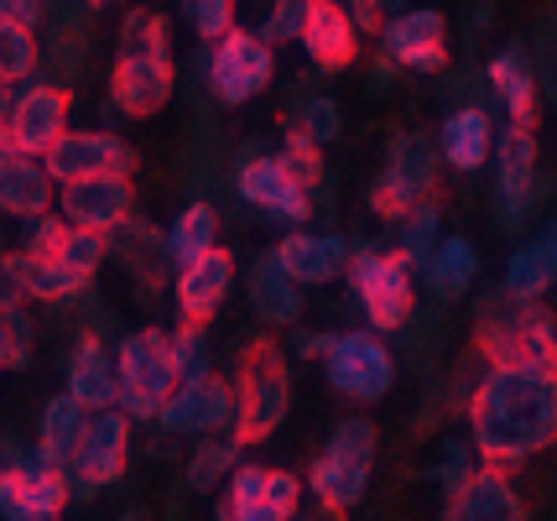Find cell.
Segmentation results:
<instances>
[{
    "label": "cell",
    "instance_id": "cell-1",
    "mask_svg": "<svg viewBox=\"0 0 557 521\" xmlns=\"http://www.w3.org/2000/svg\"><path fill=\"white\" fill-rule=\"evenodd\" d=\"M557 444V371L490 365L469 397V448L490 470H516Z\"/></svg>",
    "mask_w": 557,
    "mask_h": 521
},
{
    "label": "cell",
    "instance_id": "cell-2",
    "mask_svg": "<svg viewBox=\"0 0 557 521\" xmlns=\"http://www.w3.org/2000/svg\"><path fill=\"white\" fill-rule=\"evenodd\" d=\"M292 407V381H287V355L276 339H256L240 360V381H235V444H267L282 427Z\"/></svg>",
    "mask_w": 557,
    "mask_h": 521
},
{
    "label": "cell",
    "instance_id": "cell-3",
    "mask_svg": "<svg viewBox=\"0 0 557 521\" xmlns=\"http://www.w3.org/2000/svg\"><path fill=\"white\" fill-rule=\"evenodd\" d=\"M375 422L370 418H344L329 433V448L313 459L308 470V491H313L329 511H349L360 506V496L370 491V464H375Z\"/></svg>",
    "mask_w": 557,
    "mask_h": 521
},
{
    "label": "cell",
    "instance_id": "cell-4",
    "mask_svg": "<svg viewBox=\"0 0 557 521\" xmlns=\"http://www.w3.org/2000/svg\"><path fill=\"white\" fill-rule=\"evenodd\" d=\"M115 381H121L115 407H121L125 418L131 422L157 418L162 401L172 397V386L183 381L177 365H172L168 334H162V328H136V334H125L121 345H115Z\"/></svg>",
    "mask_w": 557,
    "mask_h": 521
},
{
    "label": "cell",
    "instance_id": "cell-5",
    "mask_svg": "<svg viewBox=\"0 0 557 521\" xmlns=\"http://www.w3.org/2000/svg\"><path fill=\"white\" fill-rule=\"evenodd\" d=\"M474 345L490 365H547L557 371V328L536 302H495L480 319Z\"/></svg>",
    "mask_w": 557,
    "mask_h": 521
},
{
    "label": "cell",
    "instance_id": "cell-6",
    "mask_svg": "<svg viewBox=\"0 0 557 521\" xmlns=\"http://www.w3.org/2000/svg\"><path fill=\"white\" fill-rule=\"evenodd\" d=\"M437 168H443V157H437V147L428 136H417V131L391 136L386 173L370 183V209H375L381 220H401L417 199H433Z\"/></svg>",
    "mask_w": 557,
    "mask_h": 521
},
{
    "label": "cell",
    "instance_id": "cell-7",
    "mask_svg": "<svg viewBox=\"0 0 557 521\" xmlns=\"http://www.w3.org/2000/svg\"><path fill=\"white\" fill-rule=\"evenodd\" d=\"M344 272H349L355 298H360L364 319L375 328H401L412 319V261L401 250H355Z\"/></svg>",
    "mask_w": 557,
    "mask_h": 521
},
{
    "label": "cell",
    "instance_id": "cell-8",
    "mask_svg": "<svg viewBox=\"0 0 557 521\" xmlns=\"http://www.w3.org/2000/svg\"><path fill=\"white\" fill-rule=\"evenodd\" d=\"M323 375L329 386L349 401H381L396 381V355H391L370 328H349V334H329L323 349Z\"/></svg>",
    "mask_w": 557,
    "mask_h": 521
},
{
    "label": "cell",
    "instance_id": "cell-9",
    "mask_svg": "<svg viewBox=\"0 0 557 521\" xmlns=\"http://www.w3.org/2000/svg\"><path fill=\"white\" fill-rule=\"evenodd\" d=\"M157 422L168 433H177V438H219V433L235 427V386L214 371L183 375L172 386V397L162 401Z\"/></svg>",
    "mask_w": 557,
    "mask_h": 521
},
{
    "label": "cell",
    "instance_id": "cell-10",
    "mask_svg": "<svg viewBox=\"0 0 557 521\" xmlns=\"http://www.w3.org/2000/svg\"><path fill=\"white\" fill-rule=\"evenodd\" d=\"M271 74H276L271 48L256 32H224L209 52V89L224 104H250L256 95H267Z\"/></svg>",
    "mask_w": 557,
    "mask_h": 521
},
{
    "label": "cell",
    "instance_id": "cell-11",
    "mask_svg": "<svg viewBox=\"0 0 557 521\" xmlns=\"http://www.w3.org/2000/svg\"><path fill=\"white\" fill-rule=\"evenodd\" d=\"M125 459H131V418L121 407H104V412H89L84 422V438L69 459V480L78 491H99V485H115L125 474Z\"/></svg>",
    "mask_w": 557,
    "mask_h": 521
},
{
    "label": "cell",
    "instance_id": "cell-12",
    "mask_svg": "<svg viewBox=\"0 0 557 521\" xmlns=\"http://www.w3.org/2000/svg\"><path fill=\"white\" fill-rule=\"evenodd\" d=\"M42 168L63 188V183H84V177H131L136 157L110 131H63L58 147L42 157Z\"/></svg>",
    "mask_w": 557,
    "mask_h": 521
},
{
    "label": "cell",
    "instance_id": "cell-13",
    "mask_svg": "<svg viewBox=\"0 0 557 521\" xmlns=\"http://www.w3.org/2000/svg\"><path fill=\"white\" fill-rule=\"evenodd\" d=\"M69 131V89L58 84H22V95H11V115H5V141L22 157H48L58 136Z\"/></svg>",
    "mask_w": 557,
    "mask_h": 521
},
{
    "label": "cell",
    "instance_id": "cell-14",
    "mask_svg": "<svg viewBox=\"0 0 557 521\" xmlns=\"http://www.w3.org/2000/svg\"><path fill=\"white\" fill-rule=\"evenodd\" d=\"M73 496V480L69 470L58 464H42L37 448L32 459H22L16 470L0 474V517L5 521H42V517H58Z\"/></svg>",
    "mask_w": 557,
    "mask_h": 521
},
{
    "label": "cell",
    "instance_id": "cell-15",
    "mask_svg": "<svg viewBox=\"0 0 557 521\" xmlns=\"http://www.w3.org/2000/svg\"><path fill=\"white\" fill-rule=\"evenodd\" d=\"M58 220L69 230L115 235L131 220V177H84L58 188Z\"/></svg>",
    "mask_w": 557,
    "mask_h": 521
},
{
    "label": "cell",
    "instance_id": "cell-16",
    "mask_svg": "<svg viewBox=\"0 0 557 521\" xmlns=\"http://www.w3.org/2000/svg\"><path fill=\"white\" fill-rule=\"evenodd\" d=\"M110 100L136 121L157 115L172 100V52H121L110 74Z\"/></svg>",
    "mask_w": 557,
    "mask_h": 521
},
{
    "label": "cell",
    "instance_id": "cell-17",
    "mask_svg": "<svg viewBox=\"0 0 557 521\" xmlns=\"http://www.w3.org/2000/svg\"><path fill=\"white\" fill-rule=\"evenodd\" d=\"M443 32L448 22L437 16V11H396L386 16L381 26V48H386L391 63H401V69H417V74H437L443 63H448V52H443Z\"/></svg>",
    "mask_w": 557,
    "mask_h": 521
},
{
    "label": "cell",
    "instance_id": "cell-18",
    "mask_svg": "<svg viewBox=\"0 0 557 521\" xmlns=\"http://www.w3.org/2000/svg\"><path fill=\"white\" fill-rule=\"evenodd\" d=\"M235 287V256L230 250H203L198 261L177 266V282H172V298H177V313L183 323H209L219 313V302L230 298Z\"/></svg>",
    "mask_w": 557,
    "mask_h": 521
},
{
    "label": "cell",
    "instance_id": "cell-19",
    "mask_svg": "<svg viewBox=\"0 0 557 521\" xmlns=\"http://www.w3.org/2000/svg\"><path fill=\"white\" fill-rule=\"evenodd\" d=\"M536 188V136L532 125H510L500 136L495 157V199H500V224H521Z\"/></svg>",
    "mask_w": 557,
    "mask_h": 521
},
{
    "label": "cell",
    "instance_id": "cell-20",
    "mask_svg": "<svg viewBox=\"0 0 557 521\" xmlns=\"http://www.w3.org/2000/svg\"><path fill=\"white\" fill-rule=\"evenodd\" d=\"M297 42L329 74H339V69H349L360 58V32H355V22H349V11H344L339 0H308V16H302V37Z\"/></svg>",
    "mask_w": 557,
    "mask_h": 521
},
{
    "label": "cell",
    "instance_id": "cell-21",
    "mask_svg": "<svg viewBox=\"0 0 557 521\" xmlns=\"http://www.w3.org/2000/svg\"><path fill=\"white\" fill-rule=\"evenodd\" d=\"M235 188H240L245 203H256V209H267V214H276V220H287V224H302L313 214L308 188H297L276 157H250L240 168V177H235Z\"/></svg>",
    "mask_w": 557,
    "mask_h": 521
},
{
    "label": "cell",
    "instance_id": "cell-22",
    "mask_svg": "<svg viewBox=\"0 0 557 521\" xmlns=\"http://www.w3.org/2000/svg\"><path fill=\"white\" fill-rule=\"evenodd\" d=\"M443 521H527V506L516 496V485L506 480V470L480 464V470L448 496Z\"/></svg>",
    "mask_w": 557,
    "mask_h": 521
},
{
    "label": "cell",
    "instance_id": "cell-23",
    "mask_svg": "<svg viewBox=\"0 0 557 521\" xmlns=\"http://www.w3.org/2000/svg\"><path fill=\"white\" fill-rule=\"evenodd\" d=\"M84 412H104V407H115V392H121V381H115V349H104L99 334H84L69 355V386H63Z\"/></svg>",
    "mask_w": 557,
    "mask_h": 521
},
{
    "label": "cell",
    "instance_id": "cell-24",
    "mask_svg": "<svg viewBox=\"0 0 557 521\" xmlns=\"http://www.w3.org/2000/svg\"><path fill=\"white\" fill-rule=\"evenodd\" d=\"M271 256L282 261V272H287L297 287H318V282H334V276L349 266V246H344L339 235H308V230L287 235L282 246L271 250Z\"/></svg>",
    "mask_w": 557,
    "mask_h": 521
},
{
    "label": "cell",
    "instance_id": "cell-25",
    "mask_svg": "<svg viewBox=\"0 0 557 521\" xmlns=\"http://www.w3.org/2000/svg\"><path fill=\"white\" fill-rule=\"evenodd\" d=\"M557 282V224L542 235L521 240L516 256L506 261V298L510 302H542V293Z\"/></svg>",
    "mask_w": 557,
    "mask_h": 521
},
{
    "label": "cell",
    "instance_id": "cell-26",
    "mask_svg": "<svg viewBox=\"0 0 557 521\" xmlns=\"http://www.w3.org/2000/svg\"><path fill=\"white\" fill-rule=\"evenodd\" d=\"M52 203H58V183L37 157H16L11 168H0V214L32 224L52 214Z\"/></svg>",
    "mask_w": 557,
    "mask_h": 521
},
{
    "label": "cell",
    "instance_id": "cell-27",
    "mask_svg": "<svg viewBox=\"0 0 557 521\" xmlns=\"http://www.w3.org/2000/svg\"><path fill=\"white\" fill-rule=\"evenodd\" d=\"M437 157H443L448 168H459V173H474V168H485L490 157H495V125H490V115L480 104H463V110H454V115L443 121Z\"/></svg>",
    "mask_w": 557,
    "mask_h": 521
},
{
    "label": "cell",
    "instance_id": "cell-28",
    "mask_svg": "<svg viewBox=\"0 0 557 521\" xmlns=\"http://www.w3.org/2000/svg\"><path fill=\"white\" fill-rule=\"evenodd\" d=\"M250 308H256L261 323H271V328H292V323L302 319V287L282 272L276 256H261V261L250 266Z\"/></svg>",
    "mask_w": 557,
    "mask_h": 521
},
{
    "label": "cell",
    "instance_id": "cell-29",
    "mask_svg": "<svg viewBox=\"0 0 557 521\" xmlns=\"http://www.w3.org/2000/svg\"><path fill=\"white\" fill-rule=\"evenodd\" d=\"M84 422H89V412H84L69 392L52 397L48 407H42V422H37V459H42V464H58V470H69L73 448H78V438H84Z\"/></svg>",
    "mask_w": 557,
    "mask_h": 521
},
{
    "label": "cell",
    "instance_id": "cell-30",
    "mask_svg": "<svg viewBox=\"0 0 557 521\" xmlns=\"http://www.w3.org/2000/svg\"><path fill=\"white\" fill-rule=\"evenodd\" d=\"M490 84H495V95H500V104H506L510 125H532L536 121V74L516 48L500 52V58H490Z\"/></svg>",
    "mask_w": 557,
    "mask_h": 521
},
{
    "label": "cell",
    "instance_id": "cell-31",
    "mask_svg": "<svg viewBox=\"0 0 557 521\" xmlns=\"http://www.w3.org/2000/svg\"><path fill=\"white\" fill-rule=\"evenodd\" d=\"M474 276H480V250H474V240H463V235L437 240V250L428 256V282H433L437 298H463V293L474 287Z\"/></svg>",
    "mask_w": 557,
    "mask_h": 521
},
{
    "label": "cell",
    "instance_id": "cell-32",
    "mask_svg": "<svg viewBox=\"0 0 557 521\" xmlns=\"http://www.w3.org/2000/svg\"><path fill=\"white\" fill-rule=\"evenodd\" d=\"M214 235H219L214 203H188V209L168 224V235H162V256H168L172 266H188V261H198L203 250H214Z\"/></svg>",
    "mask_w": 557,
    "mask_h": 521
},
{
    "label": "cell",
    "instance_id": "cell-33",
    "mask_svg": "<svg viewBox=\"0 0 557 521\" xmlns=\"http://www.w3.org/2000/svg\"><path fill=\"white\" fill-rule=\"evenodd\" d=\"M22 256V287H26V298H37V302H63V298H78L89 282L84 276H73L58 256H32V250H16Z\"/></svg>",
    "mask_w": 557,
    "mask_h": 521
},
{
    "label": "cell",
    "instance_id": "cell-34",
    "mask_svg": "<svg viewBox=\"0 0 557 521\" xmlns=\"http://www.w3.org/2000/svg\"><path fill=\"white\" fill-rule=\"evenodd\" d=\"M297 500H302V480L292 470H267V485H261V496L240 506V511H230L235 521H292L297 517Z\"/></svg>",
    "mask_w": 557,
    "mask_h": 521
},
{
    "label": "cell",
    "instance_id": "cell-35",
    "mask_svg": "<svg viewBox=\"0 0 557 521\" xmlns=\"http://www.w3.org/2000/svg\"><path fill=\"white\" fill-rule=\"evenodd\" d=\"M240 464V444L230 438V433H219V438H198L194 459H188V491H219L230 474Z\"/></svg>",
    "mask_w": 557,
    "mask_h": 521
},
{
    "label": "cell",
    "instance_id": "cell-36",
    "mask_svg": "<svg viewBox=\"0 0 557 521\" xmlns=\"http://www.w3.org/2000/svg\"><path fill=\"white\" fill-rule=\"evenodd\" d=\"M37 349V323L26 308H0V371H22L32 365Z\"/></svg>",
    "mask_w": 557,
    "mask_h": 521
},
{
    "label": "cell",
    "instance_id": "cell-37",
    "mask_svg": "<svg viewBox=\"0 0 557 521\" xmlns=\"http://www.w3.org/2000/svg\"><path fill=\"white\" fill-rule=\"evenodd\" d=\"M37 58H42V52H37V37H32V32L0 22V84H5V89H11V84H32Z\"/></svg>",
    "mask_w": 557,
    "mask_h": 521
},
{
    "label": "cell",
    "instance_id": "cell-38",
    "mask_svg": "<svg viewBox=\"0 0 557 521\" xmlns=\"http://www.w3.org/2000/svg\"><path fill=\"white\" fill-rule=\"evenodd\" d=\"M401 256H407V261H422V266H428V256H433L437 250V203L433 199H417L412 209H407V214H401Z\"/></svg>",
    "mask_w": 557,
    "mask_h": 521
},
{
    "label": "cell",
    "instance_id": "cell-39",
    "mask_svg": "<svg viewBox=\"0 0 557 521\" xmlns=\"http://www.w3.org/2000/svg\"><path fill=\"white\" fill-rule=\"evenodd\" d=\"M52 256H58L73 276L89 282V276L104 266V256H110V235H95V230H63V240H58Z\"/></svg>",
    "mask_w": 557,
    "mask_h": 521
},
{
    "label": "cell",
    "instance_id": "cell-40",
    "mask_svg": "<svg viewBox=\"0 0 557 521\" xmlns=\"http://www.w3.org/2000/svg\"><path fill=\"white\" fill-rule=\"evenodd\" d=\"M177 11H183V26L203 42H219L224 32H235V0H177Z\"/></svg>",
    "mask_w": 557,
    "mask_h": 521
},
{
    "label": "cell",
    "instance_id": "cell-41",
    "mask_svg": "<svg viewBox=\"0 0 557 521\" xmlns=\"http://www.w3.org/2000/svg\"><path fill=\"white\" fill-rule=\"evenodd\" d=\"M168 345H172V365H177V375H203L209 371V328H203V323L172 328Z\"/></svg>",
    "mask_w": 557,
    "mask_h": 521
},
{
    "label": "cell",
    "instance_id": "cell-42",
    "mask_svg": "<svg viewBox=\"0 0 557 521\" xmlns=\"http://www.w3.org/2000/svg\"><path fill=\"white\" fill-rule=\"evenodd\" d=\"M121 52H172L168 22H162L157 11H131L121 26Z\"/></svg>",
    "mask_w": 557,
    "mask_h": 521
},
{
    "label": "cell",
    "instance_id": "cell-43",
    "mask_svg": "<svg viewBox=\"0 0 557 521\" xmlns=\"http://www.w3.org/2000/svg\"><path fill=\"white\" fill-rule=\"evenodd\" d=\"M302 16H308V0H276L256 37H261L267 48H276V42H297V37H302Z\"/></svg>",
    "mask_w": 557,
    "mask_h": 521
},
{
    "label": "cell",
    "instance_id": "cell-44",
    "mask_svg": "<svg viewBox=\"0 0 557 521\" xmlns=\"http://www.w3.org/2000/svg\"><path fill=\"white\" fill-rule=\"evenodd\" d=\"M282 168H287V177L297 183V188H313L318 177H323V162H318V147L302 136V131H292L287 136V151L276 157Z\"/></svg>",
    "mask_w": 557,
    "mask_h": 521
},
{
    "label": "cell",
    "instance_id": "cell-45",
    "mask_svg": "<svg viewBox=\"0 0 557 521\" xmlns=\"http://www.w3.org/2000/svg\"><path fill=\"white\" fill-rule=\"evenodd\" d=\"M339 125H344V121H339V104L318 95V100L302 104V121H297V131H302V136L313 141V147H329V141L339 136Z\"/></svg>",
    "mask_w": 557,
    "mask_h": 521
},
{
    "label": "cell",
    "instance_id": "cell-46",
    "mask_svg": "<svg viewBox=\"0 0 557 521\" xmlns=\"http://www.w3.org/2000/svg\"><path fill=\"white\" fill-rule=\"evenodd\" d=\"M26 287H22V256L16 250H0V308H22Z\"/></svg>",
    "mask_w": 557,
    "mask_h": 521
},
{
    "label": "cell",
    "instance_id": "cell-47",
    "mask_svg": "<svg viewBox=\"0 0 557 521\" xmlns=\"http://www.w3.org/2000/svg\"><path fill=\"white\" fill-rule=\"evenodd\" d=\"M474 470H480V464H474V448L448 444V454H443V470H437V474H443V485H448V496H454V491H459Z\"/></svg>",
    "mask_w": 557,
    "mask_h": 521
},
{
    "label": "cell",
    "instance_id": "cell-48",
    "mask_svg": "<svg viewBox=\"0 0 557 521\" xmlns=\"http://www.w3.org/2000/svg\"><path fill=\"white\" fill-rule=\"evenodd\" d=\"M48 16V0H0V22L22 26V32H37Z\"/></svg>",
    "mask_w": 557,
    "mask_h": 521
},
{
    "label": "cell",
    "instance_id": "cell-49",
    "mask_svg": "<svg viewBox=\"0 0 557 521\" xmlns=\"http://www.w3.org/2000/svg\"><path fill=\"white\" fill-rule=\"evenodd\" d=\"M63 230H69V224H63V220H52V214H42V220H32L26 250H32V256H52V250H58V240H63Z\"/></svg>",
    "mask_w": 557,
    "mask_h": 521
},
{
    "label": "cell",
    "instance_id": "cell-50",
    "mask_svg": "<svg viewBox=\"0 0 557 521\" xmlns=\"http://www.w3.org/2000/svg\"><path fill=\"white\" fill-rule=\"evenodd\" d=\"M349 22H355V32H381V26H386V5H381V0H355Z\"/></svg>",
    "mask_w": 557,
    "mask_h": 521
},
{
    "label": "cell",
    "instance_id": "cell-51",
    "mask_svg": "<svg viewBox=\"0 0 557 521\" xmlns=\"http://www.w3.org/2000/svg\"><path fill=\"white\" fill-rule=\"evenodd\" d=\"M22 459H32V448L16 444V438H0V474H5V470H16Z\"/></svg>",
    "mask_w": 557,
    "mask_h": 521
},
{
    "label": "cell",
    "instance_id": "cell-52",
    "mask_svg": "<svg viewBox=\"0 0 557 521\" xmlns=\"http://www.w3.org/2000/svg\"><path fill=\"white\" fill-rule=\"evenodd\" d=\"M16 157H22V151L11 147V141H5V131H0V168H11V162H16Z\"/></svg>",
    "mask_w": 557,
    "mask_h": 521
},
{
    "label": "cell",
    "instance_id": "cell-53",
    "mask_svg": "<svg viewBox=\"0 0 557 521\" xmlns=\"http://www.w3.org/2000/svg\"><path fill=\"white\" fill-rule=\"evenodd\" d=\"M5 115H11V89L0 84V131H5Z\"/></svg>",
    "mask_w": 557,
    "mask_h": 521
},
{
    "label": "cell",
    "instance_id": "cell-54",
    "mask_svg": "<svg viewBox=\"0 0 557 521\" xmlns=\"http://www.w3.org/2000/svg\"><path fill=\"white\" fill-rule=\"evenodd\" d=\"M214 521H235V517H230V511H224V506H219V517Z\"/></svg>",
    "mask_w": 557,
    "mask_h": 521
},
{
    "label": "cell",
    "instance_id": "cell-55",
    "mask_svg": "<svg viewBox=\"0 0 557 521\" xmlns=\"http://www.w3.org/2000/svg\"><path fill=\"white\" fill-rule=\"evenodd\" d=\"M89 5H110V0H89Z\"/></svg>",
    "mask_w": 557,
    "mask_h": 521
},
{
    "label": "cell",
    "instance_id": "cell-56",
    "mask_svg": "<svg viewBox=\"0 0 557 521\" xmlns=\"http://www.w3.org/2000/svg\"><path fill=\"white\" fill-rule=\"evenodd\" d=\"M42 521H58V517H42Z\"/></svg>",
    "mask_w": 557,
    "mask_h": 521
},
{
    "label": "cell",
    "instance_id": "cell-57",
    "mask_svg": "<svg viewBox=\"0 0 557 521\" xmlns=\"http://www.w3.org/2000/svg\"><path fill=\"white\" fill-rule=\"evenodd\" d=\"M131 521H141V517H131Z\"/></svg>",
    "mask_w": 557,
    "mask_h": 521
}]
</instances>
